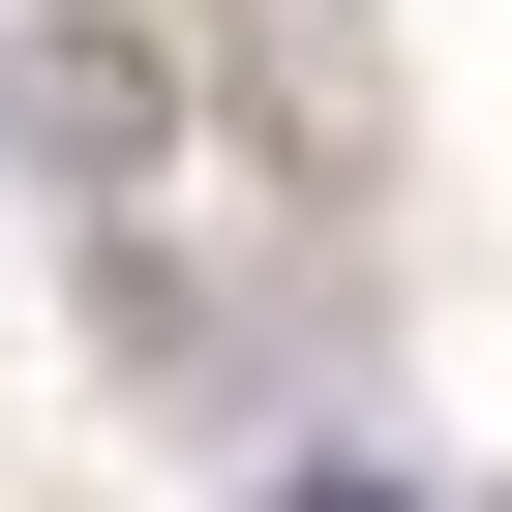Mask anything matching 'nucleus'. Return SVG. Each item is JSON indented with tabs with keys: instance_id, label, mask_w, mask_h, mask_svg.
<instances>
[{
	"instance_id": "f257e3e1",
	"label": "nucleus",
	"mask_w": 512,
	"mask_h": 512,
	"mask_svg": "<svg viewBox=\"0 0 512 512\" xmlns=\"http://www.w3.org/2000/svg\"><path fill=\"white\" fill-rule=\"evenodd\" d=\"M151 151H181V61L121 0H31V31H0V181L31 211H151Z\"/></svg>"
},
{
	"instance_id": "f03ea898",
	"label": "nucleus",
	"mask_w": 512,
	"mask_h": 512,
	"mask_svg": "<svg viewBox=\"0 0 512 512\" xmlns=\"http://www.w3.org/2000/svg\"><path fill=\"white\" fill-rule=\"evenodd\" d=\"M241 512H422V482H392V452H302V482H241Z\"/></svg>"
}]
</instances>
